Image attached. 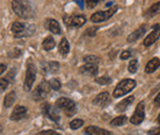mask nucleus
Here are the masks:
<instances>
[{"instance_id":"obj_1","label":"nucleus","mask_w":160,"mask_h":135,"mask_svg":"<svg viewBox=\"0 0 160 135\" xmlns=\"http://www.w3.org/2000/svg\"><path fill=\"white\" fill-rule=\"evenodd\" d=\"M12 10L21 19H28L33 15L32 5L28 0H12Z\"/></svg>"},{"instance_id":"obj_2","label":"nucleus","mask_w":160,"mask_h":135,"mask_svg":"<svg viewBox=\"0 0 160 135\" xmlns=\"http://www.w3.org/2000/svg\"><path fill=\"white\" fill-rule=\"evenodd\" d=\"M35 26L33 25H28V23H23L20 21H16L11 25V32L15 36V38H23V37H28L35 32Z\"/></svg>"},{"instance_id":"obj_3","label":"nucleus","mask_w":160,"mask_h":135,"mask_svg":"<svg viewBox=\"0 0 160 135\" xmlns=\"http://www.w3.org/2000/svg\"><path fill=\"white\" fill-rule=\"evenodd\" d=\"M56 107L63 111L67 116H73L75 112H77V104L74 101H72L70 98H67V97H60L57 99L56 102Z\"/></svg>"},{"instance_id":"obj_4","label":"nucleus","mask_w":160,"mask_h":135,"mask_svg":"<svg viewBox=\"0 0 160 135\" xmlns=\"http://www.w3.org/2000/svg\"><path fill=\"white\" fill-rule=\"evenodd\" d=\"M136 81L132 79H124L122 80L120 84L116 86L115 91H113V97H122L124 96L126 94L131 92L134 87H136Z\"/></svg>"},{"instance_id":"obj_5","label":"nucleus","mask_w":160,"mask_h":135,"mask_svg":"<svg viewBox=\"0 0 160 135\" xmlns=\"http://www.w3.org/2000/svg\"><path fill=\"white\" fill-rule=\"evenodd\" d=\"M36 80V69L32 64L31 60L27 63V69H26V75H25V82H23V90L30 91L33 86V82Z\"/></svg>"},{"instance_id":"obj_6","label":"nucleus","mask_w":160,"mask_h":135,"mask_svg":"<svg viewBox=\"0 0 160 135\" xmlns=\"http://www.w3.org/2000/svg\"><path fill=\"white\" fill-rule=\"evenodd\" d=\"M51 89H52V87H51L49 82H47V81H42L40 85L36 87V90L33 91L32 97H33L35 99H37V101L43 99V98H46V97L49 95Z\"/></svg>"},{"instance_id":"obj_7","label":"nucleus","mask_w":160,"mask_h":135,"mask_svg":"<svg viewBox=\"0 0 160 135\" xmlns=\"http://www.w3.org/2000/svg\"><path fill=\"white\" fill-rule=\"evenodd\" d=\"M117 6L116 7H112V9H110V10H105V11H98V12H95V14H92L91 15V21L92 22H95V23H99V22H103V21H106V20H108L112 15H115V12L117 11Z\"/></svg>"},{"instance_id":"obj_8","label":"nucleus","mask_w":160,"mask_h":135,"mask_svg":"<svg viewBox=\"0 0 160 135\" xmlns=\"http://www.w3.org/2000/svg\"><path fill=\"white\" fill-rule=\"evenodd\" d=\"M144 107H145V104H144L143 101L137 104L136 111H134L133 116L131 118V123H132V124L138 125V124H140V123L144 120V118H145V108H144Z\"/></svg>"},{"instance_id":"obj_9","label":"nucleus","mask_w":160,"mask_h":135,"mask_svg":"<svg viewBox=\"0 0 160 135\" xmlns=\"http://www.w3.org/2000/svg\"><path fill=\"white\" fill-rule=\"evenodd\" d=\"M42 111H43V114H44L46 117H48L51 120H53V122H58V120H59L60 117H59L58 111H57V108L53 107V106H51L49 103L43 104Z\"/></svg>"},{"instance_id":"obj_10","label":"nucleus","mask_w":160,"mask_h":135,"mask_svg":"<svg viewBox=\"0 0 160 135\" xmlns=\"http://www.w3.org/2000/svg\"><path fill=\"white\" fill-rule=\"evenodd\" d=\"M159 37H160V23H158V25H154L153 31L147 36V38H144V42H143L144 47H149V46H152V44L159 38Z\"/></svg>"},{"instance_id":"obj_11","label":"nucleus","mask_w":160,"mask_h":135,"mask_svg":"<svg viewBox=\"0 0 160 135\" xmlns=\"http://www.w3.org/2000/svg\"><path fill=\"white\" fill-rule=\"evenodd\" d=\"M63 20H64V23H67L68 26H75V27H81L86 22L85 16H82V15H74L72 17L64 16Z\"/></svg>"},{"instance_id":"obj_12","label":"nucleus","mask_w":160,"mask_h":135,"mask_svg":"<svg viewBox=\"0 0 160 135\" xmlns=\"http://www.w3.org/2000/svg\"><path fill=\"white\" fill-rule=\"evenodd\" d=\"M110 102H111V97L108 95V92H106V91L99 94L98 96L95 97V99L92 101V103L99 106V107H106V106L110 104Z\"/></svg>"},{"instance_id":"obj_13","label":"nucleus","mask_w":160,"mask_h":135,"mask_svg":"<svg viewBox=\"0 0 160 135\" xmlns=\"http://www.w3.org/2000/svg\"><path fill=\"white\" fill-rule=\"evenodd\" d=\"M46 27H47V30H49V31H51L52 33H54V35H60V33H62L60 25L57 20L47 19L46 20Z\"/></svg>"},{"instance_id":"obj_14","label":"nucleus","mask_w":160,"mask_h":135,"mask_svg":"<svg viewBox=\"0 0 160 135\" xmlns=\"http://www.w3.org/2000/svg\"><path fill=\"white\" fill-rule=\"evenodd\" d=\"M26 114H27V108L26 107H23V106H16L15 109L12 111L10 118H11V120H20Z\"/></svg>"},{"instance_id":"obj_15","label":"nucleus","mask_w":160,"mask_h":135,"mask_svg":"<svg viewBox=\"0 0 160 135\" xmlns=\"http://www.w3.org/2000/svg\"><path fill=\"white\" fill-rule=\"evenodd\" d=\"M85 135H112L111 132L108 130H105V129H101L99 127H88L85 129Z\"/></svg>"},{"instance_id":"obj_16","label":"nucleus","mask_w":160,"mask_h":135,"mask_svg":"<svg viewBox=\"0 0 160 135\" xmlns=\"http://www.w3.org/2000/svg\"><path fill=\"white\" fill-rule=\"evenodd\" d=\"M99 69H98V65H92V64H86L84 66L80 68V73L81 74H86V75H92L95 76L98 74Z\"/></svg>"},{"instance_id":"obj_17","label":"nucleus","mask_w":160,"mask_h":135,"mask_svg":"<svg viewBox=\"0 0 160 135\" xmlns=\"http://www.w3.org/2000/svg\"><path fill=\"white\" fill-rule=\"evenodd\" d=\"M147 32V26L144 25V26H142V27H139L137 31H134V32H132L129 36H128V38H127V41L128 42H134V41H137L138 38H140V37H143L144 36V33Z\"/></svg>"},{"instance_id":"obj_18","label":"nucleus","mask_w":160,"mask_h":135,"mask_svg":"<svg viewBox=\"0 0 160 135\" xmlns=\"http://www.w3.org/2000/svg\"><path fill=\"white\" fill-rule=\"evenodd\" d=\"M159 66H160V59L153 58L152 60L148 61V64H147V66H145V73H147V74H152V73H154Z\"/></svg>"},{"instance_id":"obj_19","label":"nucleus","mask_w":160,"mask_h":135,"mask_svg":"<svg viewBox=\"0 0 160 135\" xmlns=\"http://www.w3.org/2000/svg\"><path fill=\"white\" fill-rule=\"evenodd\" d=\"M134 101V97L133 96H129L127 97V98H124L123 101H121L120 103L117 104V108H116V111H118V112H122V111H124L132 102Z\"/></svg>"},{"instance_id":"obj_20","label":"nucleus","mask_w":160,"mask_h":135,"mask_svg":"<svg viewBox=\"0 0 160 135\" xmlns=\"http://www.w3.org/2000/svg\"><path fill=\"white\" fill-rule=\"evenodd\" d=\"M54 46H56V42H54V39H53L52 36H47L46 38L43 39L42 47H43L44 51H51V49L54 48Z\"/></svg>"},{"instance_id":"obj_21","label":"nucleus","mask_w":160,"mask_h":135,"mask_svg":"<svg viewBox=\"0 0 160 135\" xmlns=\"http://www.w3.org/2000/svg\"><path fill=\"white\" fill-rule=\"evenodd\" d=\"M59 53L62 54V55H67L68 53H69V51H70V47H69V42H68V39L67 38H63L62 41H60L59 43Z\"/></svg>"},{"instance_id":"obj_22","label":"nucleus","mask_w":160,"mask_h":135,"mask_svg":"<svg viewBox=\"0 0 160 135\" xmlns=\"http://www.w3.org/2000/svg\"><path fill=\"white\" fill-rule=\"evenodd\" d=\"M15 97H16V94H15L14 91H10V92L6 95V97H5L4 107H5V108L11 107V106H12V103H14V101H15Z\"/></svg>"},{"instance_id":"obj_23","label":"nucleus","mask_w":160,"mask_h":135,"mask_svg":"<svg viewBox=\"0 0 160 135\" xmlns=\"http://www.w3.org/2000/svg\"><path fill=\"white\" fill-rule=\"evenodd\" d=\"M126 122H127V117L126 116L116 117L115 119L111 120V125H113V127H120V125H123Z\"/></svg>"},{"instance_id":"obj_24","label":"nucleus","mask_w":160,"mask_h":135,"mask_svg":"<svg viewBox=\"0 0 160 135\" xmlns=\"http://www.w3.org/2000/svg\"><path fill=\"white\" fill-rule=\"evenodd\" d=\"M159 12H160V2H155L154 5L150 6V9L148 10L147 15H148V16H154V15H157V14H159Z\"/></svg>"},{"instance_id":"obj_25","label":"nucleus","mask_w":160,"mask_h":135,"mask_svg":"<svg viewBox=\"0 0 160 135\" xmlns=\"http://www.w3.org/2000/svg\"><path fill=\"white\" fill-rule=\"evenodd\" d=\"M84 61L86 64H92V65H98L100 63V58L96 57V55H86L84 58Z\"/></svg>"},{"instance_id":"obj_26","label":"nucleus","mask_w":160,"mask_h":135,"mask_svg":"<svg viewBox=\"0 0 160 135\" xmlns=\"http://www.w3.org/2000/svg\"><path fill=\"white\" fill-rule=\"evenodd\" d=\"M137 70H138V60L137 59H132L129 61V64H128V71L134 74Z\"/></svg>"},{"instance_id":"obj_27","label":"nucleus","mask_w":160,"mask_h":135,"mask_svg":"<svg viewBox=\"0 0 160 135\" xmlns=\"http://www.w3.org/2000/svg\"><path fill=\"white\" fill-rule=\"evenodd\" d=\"M84 125V120L82 119H74L70 122V128L72 129H79L80 127Z\"/></svg>"},{"instance_id":"obj_28","label":"nucleus","mask_w":160,"mask_h":135,"mask_svg":"<svg viewBox=\"0 0 160 135\" xmlns=\"http://www.w3.org/2000/svg\"><path fill=\"white\" fill-rule=\"evenodd\" d=\"M49 85H51L52 90H56V91L60 90V87H62V85H60V81L58 80V79H52V80L49 81Z\"/></svg>"},{"instance_id":"obj_29","label":"nucleus","mask_w":160,"mask_h":135,"mask_svg":"<svg viewBox=\"0 0 160 135\" xmlns=\"http://www.w3.org/2000/svg\"><path fill=\"white\" fill-rule=\"evenodd\" d=\"M95 80H96V82L100 84V85H108V84H111V77H108V76L96 77Z\"/></svg>"},{"instance_id":"obj_30","label":"nucleus","mask_w":160,"mask_h":135,"mask_svg":"<svg viewBox=\"0 0 160 135\" xmlns=\"http://www.w3.org/2000/svg\"><path fill=\"white\" fill-rule=\"evenodd\" d=\"M102 0H85V2H86V6L89 7V9H94L99 2H101Z\"/></svg>"},{"instance_id":"obj_31","label":"nucleus","mask_w":160,"mask_h":135,"mask_svg":"<svg viewBox=\"0 0 160 135\" xmlns=\"http://www.w3.org/2000/svg\"><path fill=\"white\" fill-rule=\"evenodd\" d=\"M96 32H98V27H90V28L84 33V36H86V37H94Z\"/></svg>"},{"instance_id":"obj_32","label":"nucleus","mask_w":160,"mask_h":135,"mask_svg":"<svg viewBox=\"0 0 160 135\" xmlns=\"http://www.w3.org/2000/svg\"><path fill=\"white\" fill-rule=\"evenodd\" d=\"M37 135H60L59 133L54 132V130H43V132H40Z\"/></svg>"},{"instance_id":"obj_33","label":"nucleus","mask_w":160,"mask_h":135,"mask_svg":"<svg viewBox=\"0 0 160 135\" xmlns=\"http://www.w3.org/2000/svg\"><path fill=\"white\" fill-rule=\"evenodd\" d=\"M0 82H1V91H4L6 89V86L9 85V81L5 79V77H1L0 79Z\"/></svg>"},{"instance_id":"obj_34","label":"nucleus","mask_w":160,"mask_h":135,"mask_svg":"<svg viewBox=\"0 0 160 135\" xmlns=\"http://www.w3.org/2000/svg\"><path fill=\"white\" fill-rule=\"evenodd\" d=\"M128 58H131V52L129 51H124V52L121 53V59L122 60H126V59Z\"/></svg>"},{"instance_id":"obj_35","label":"nucleus","mask_w":160,"mask_h":135,"mask_svg":"<svg viewBox=\"0 0 160 135\" xmlns=\"http://www.w3.org/2000/svg\"><path fill=\"white\" fill-rule=\"evenodd\" d=\"M49 66H51V71H57L58 70V66H59V64L58 63H56V61H52V63H49Z\"/></svg>"},{"instance_id":"obj_36","label":"nucleus","mask_w":160,"mask_h":135,"mask_svg":"<svg viewBox=\"0 0 160 135\" xmlns=\"http://www.w3.org/2000/svg\"><path fill=\"white\" fill-rule=\"evenodd\" d=\"M21 54L20 51H16V49H14L11 53H9V55H10V58H16V57H19Z\"/></svg>"},{"instance_id":"obj_37","label":"nucleus","mask_w":160,"mask_h":135,"mask_svg":"<svg viewBox=\"0 0 160 135\" xmlns=\"http://www.w3.org/2000/svg\"><path fill=\"white\" fill-rule=\"evenodd\" d=\"M149 135H160V127L154 128L152 130H149Z\"/></svg>"},{"instance_id":"obj_38","label":"nucleus","mask_w":160,"mask_h":135,"mask_svg":"<svg viewBox=\"0 0 160 135\" xmlns=\"http://www.w3.org/2000/svg\"><path fill=\"white\" fill-rule=\"evenodd\" d=\"M154 104L157 106V107H160V94L158 96L155 97V101H154Z\"/></svg>"},{"instance_id":"obj_39","label":"nucleus","mask_w":160,"mask_h":135,"mask_svg":"<svg viewBox=\"0 0 160 135\" xmlns=\"http://www.w3.org/2000/svg\"><path fill=\"white\" fill-rule=\"evenodd\" d=\"M5 70H6V65H5V64H1V65H0V73L4 74Z\"/></svg>"},{"instance_id":"obj_40","label":"nucleus","mask_w":160,"mask_h":135,"mask_svg":"<svg viewBox=\"0 0 160 135\" xmlns=\"http://www.w3.org/2000/svg\"><path fill=\"white\" fill-rule=\"evenodd\" d=\"M158 123L160 124V113H159V117H158Z\"/></svg>"},{"instance_id":"obj_41","label":"nucleus","mask_w":160,"mask_h":135,"mask_svg":"<svg viewBox=\"0 0 160 135\" xmlns=\"http://www.w3.org/2000/svg\"><path fill=\"white\" fill-rule=\"evenodd\" d=\"M77 1H80V0H77Z\"/></svg>"}]
</instances>
